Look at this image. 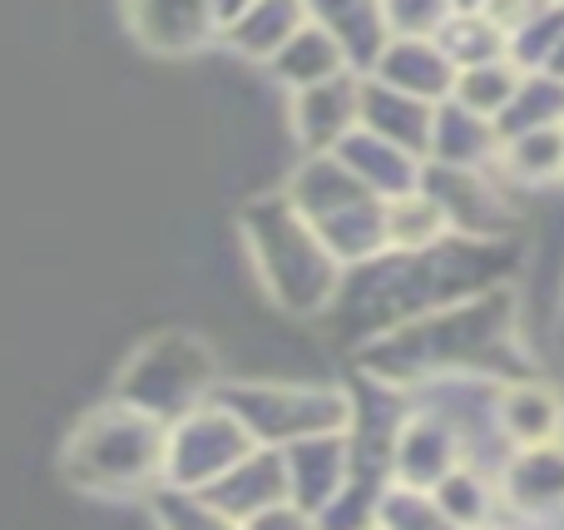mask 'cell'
<instances>
[{
    "mask_svg": "<svg viewBox=\"0 0 564 530\" xmlns=\"http://www.w3.org/2000/svg\"><path fill=\"white\" fill-rule=\"evenodd\" d=\"M302 25H307V0H253V10L228 30L248 55H278Z\"/></svg>",
    "mask_w": 564,
    "mask_h": 530,
    "instance_id": "2",
    "label": "cell"
},
{
    "mask_svg": "<svg viewBox=\"0 0 564 530\" xmlns=\"http://www.w3.org/2000/svg\"><path fill=\"white\" fill-rule=\"evenodd\" d=\"M134 25L154 45L184 50L214 25V0H134Z\"/></svg>",
    "mask_w": 564,
    "mask_h": 530,
    "instance_id": "1",
    "label": "cell"
},
{
    "mask_svg": "<svg viewBox=\"0 0 564 530\" xmlns=\"http://www.w3.org/2000/svg\"><path fill=\"white\" fill-rule=\"evenodd\" d=\"M381 6L397 35H431V30L441 35V25L456 15V0H381Z\"/></svg>",
    "mask_w": 564,
    "mask_h": 530,
    "instance_id": "3",
    "label": "cell"
}]
</instances>
